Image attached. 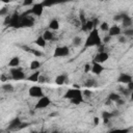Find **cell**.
I'll list each match as a JSON object with an SVG mask.
<instances>
[{
    "label": "cell",
    "mask_w": 133,
    "mask_h": 133,
    "mask_svg": "<svg viewBox=\"0 0 133 133\" xmlns=\"http://www.w3.org/2000/svg\"><path fill=\"white\" fill-rule=\"evenodd\" d=\"M9 74H10V77L11 79L16 80V81H21V80H24L26 79V75L25 73L23 72V70L19 66L17 68H10L9 69Z\"/></svg>",
    "instance_id": "7a4b0ae2"
},
{
    "label": "cell",
    "mask_w": 133,
    "mask_h": 133,
    "mask_svg": "<svg viewBox=\"0 0 133 133\" xmlns=\"http://www.w3.org/2000/svg\"><path fill=\"white\" fill-rule=\"evenodd\" d=\"M100 124V117L99 116H95L94 117V125L95 126H98Z\"/></svg>",
    "instance_id": "ee69618b"
},
{
    "label": "cell",
    "mask_w": 133,
    "mask_h": 133,
    "mask_svg": "<svg viewBox=\"0 0 133 133\" xmlns=\"http://www.w3.org/2000/svg\"><path fill=\"white\" fill-rule=\"evenodd\" d=\"M66 1H70V0H44L42 3L45 5V7H49V6H52L55 4H60V3H63Z\"/></svg>",
    "instance_id": "d6986e66"
},
{
    "label": "cell",
    "mask_w": 133,
    "mask_h": 133,
    "mask_svg": "<svg viewBox=\"0 0 133 133\" xmlns=\"http://www.w3.org/2000/svg\"><path fill=\"white\" fill-rule=\"evenodd\" d=\"M102 44H103L102 37L100 36L99 29L96 27L91 31L88 32V34L84 41L83 47H84V49H87V48H91V47H99Z\"/></svg>",
    "instance_id": "6da1fadb"
},
{
    "label": "cell",
    "mask_w": 133,
    "mask_h": 133,
    "mask_svg": "<svg viewBox=\"0 0 133 133\" xmlns=\"http://www.w3.org/2000/svg\"><path fill=\"white\" fill-rule=\"evenodd\" d=\"M124 35L127 37H133V27L125 28L124 29Z\"/></svg>",
    "instance_id": "4dcf8cb0"
},
{
    "label": "cell",
    "mask_w": 133,
    "mask_h": 133,
    "mask_svg": "<svg viewBox=\"0 0 133 133\" xmlns=\"http://www.w3.org/2000/svg\"><path fill=\"white\" fill-rule=\"evenodd\" d=\"M111 102H116L118 99H121V95L118 92H115V91H111L109 95H108V98Z\"/></svg>",
    "instance_id": "83f0119b"
},
{
    "label": "cell",
    "mask_w": 133,
    "mask_h": 133,
    "mask_svg": "<svg viewBox=\"0 0 133 133\" xmlns=\"http://www.w3.org/2000/svg\"><path fill=\"white\" fill-rule=\"evenodd\" d=\"M105 1H109V0H105Z\"/></svg>",
    "instance_id": "f5cc1de1"
},
{
    "label": "cell",
    "mask_w": 133,
    "mask_h": 133,
    "mask_svg": "<svg viewBox=\"0 0 133 133\" xmlns=\"http://www.w3.org/2000/svg\"><path fill=\"white\" fill-rule=\"evenodd\" d=\"M121 33H122L121 27L118 25H112V26H110L107 34H109L111 37H115V36H118Z\"/></svg>",
    "instance_id": "4fadbf2b"
},
{
    "label": "cell",
    "mask_w": 133,
    "mask_h": 133,
    "mask_svg": "<svg viewBox=\"0 0 133 133\" xmlns=\"http://www.w3.org/2000/svg\"><path fill=\"white\" fill-rule=\"evenodd\" d=\"M72 44H73V46L74 47H79V46H81L82 44H83V39H82V37L81 36H75V37H73V39H72Z\"/></svg>",
    "instance_id": "f1b7e54d"
},
{
    "label": "cell",
    "mask_w": 133,
    "mask_h": 133,
    "mask_svg": "<svg viewBox=\"0 0 133 133\" xmlns=\"http://www.w3.org/2000/svg\"><path fill=\"white\" fill-rule=\"evenodd\" d=\"M82 90H80L79 89V87H73V88H69L66 91H65V94L63 95V97L65 98V99H69V100H71L72 98H74L75 96H77L78 94H80Z\"/></svg>",
    "instance_id": "8fae6325"
},
{
    "label": "cell",
    "mask_w": 133,
    "mask_h": 133,
    "mask_svg": "<svg viewBox=\"0 0 133 133\" xmlns=\"http://www.w3.org/2000/svg\"><path fill=\"white\" fill-rule=\"evenodd\" d=\"M0 1H1L2 3H4V4H6V3H9V2L11 1V0H0Z\"/></svg>",
    "instance_id": "c3c4849f"
},
{
    "label": "cell",
    "mask_w": 133,
    "mask_h": 133,
    "mask_svg": "<svg viewBox=\"0 0 133 133\" xmlns=\"http://www.w3.org/2000/svg\"><path fill=\"white\" fill-rule=\"evenodd\" d=\"M7 11H8V9L5 7V6H3L1 9H0V16H6V14H7Z\"/></svg>",
    "instance_id": "f35d334b"
},
{
    "label": "cell",
    "mask_w": 133,
    "mask_h": 133,
    "mask_svg": "<svg viewBox=\"0 0 133 133\" xmlns=\"http://www.w3.org/2000/svg\"><path fill=\"white\" fill-rule=\"evenodd\" d=\"M108 58H109V53L108 52H106V51L97 52V54L94 56L92 61H96V62H99V63H104L108 60Z\"/></svg>",
    "instance_id": "52a82bcc"
},
{
    "label": "cell",
    "mask_w": 133,
    "mask_h": 133,
    "mask_svg": "<svg viewBox=\"0 0 133 133\" xmlns=\"http://www.w3.org/2000/svg\"><path fill=\"white\" fill-rule=\"evenodd\" d=\"M133 80L132 75L128 74V73H121L117 77V82L122 83V84H128L130 81Z\"/></svg>",
    "instance_id": "9c48e42d"
},
{
    "label": "cell",
    "mask_w": 133,
    "mask_h": 133,
    "mask_svg": "<svg viewBox=\"0 0 133 133\" xmlns=\"http://www.w3.org/2000/svg\"><path fill=\"white\" fill-rule=\"evenodd\" d=\"M97 27V20H91V21H86L83 25H82V29L84 31H91L94 28Z\"/></svg>",
    "instance_id": "5bb4252c"
},
{
    "label": "cell",
    "mask_w": 133,
    "mask_h": 133,
    "mask_svg": "<svg viewBox=\"0 0 133 133\" xmlns=\"http://www.w3.org/2000/svg\"><path fill=\"white\" fill-rule=\"evenodd\" d=\"M105 71V68L103 66V63H99L96 61H92L91 63V70L90 72L95 75H101L103 72Z\"/></svg>",
    "instance_id": "ba28073f"
},
{
    "label": "cell",
    "mask_w": 133,
    "mask_h": 133,
    "mask_svg": "<svg viewBox=\"0 0 133 133\" xmlns=\"http://www.w3.org/2000/svg\"><path fill=\"white\" fill-rule=\"evenodd\" d=\"M48 27H49V29H50V30H53V31L58 30V29H59V27H60L59 21H58L57 19H52V20L49 22Z\"/></svg>",
    "instance_id": "ffe728a7"
},
{
    "label": "cell",
    "mask_w": 133,
    "mask_h": 133,
    "mask_svg": "<svg viewBox=\"0 0 133 133\" xmlns=\"http://www.w3.org/2000/svg\"><path fill=\"white\" fill-rule=\"evenodd\" d=\"M22 5L23 6H31V5H33V0H23Z\"/></svg>",
    "instance_id": "d590c367"
},
{
    "label": "cell",
    "mask_w": 133,
    "mask_h": 133,
    "mask_svg": "<svg viewBox=\"0 0 133 133\" xmlns=\"http://www.w3.org/2000/svg\"><path fill=\"white\" fill-rule=\"evenodd\" d=\"M127 88L131 91V90H133V80L132 81H130L128 84H127Z\"/></svg>",
    "instance_id": "f6af8a7d"
},
{
    "label": "cell",
    "mask_w": 133,
    "mask_h": 133,
    "mask_svg": "<svg viewBox=\"0 0 133 133\" xmlns=\"http://www.w3.org/2000/svg\"><path fill=\"white\" fill-rule=\"evenodd\" d=\"M82 95H83V97H85V98H90V97L92 96V91H91L90 89L86 88V89H83V90H82Z\"/></svg>",
    "instance_id": "d6a6232c"
},
{
    "label": "cell",
    "mask_w": 133,
    "mask_h": 133,
    "mask_svg": "<svg viewBox=\"0 0 133 133\" xmlns=\"http://www.w3.org/2000/svg\"><path fill=\"white\" fill-rule=\"evenodd\" d=\"M50 104H51V99L48 96H43V97L38 98L37 102L34 105V108L35 109H45L48 106H50Z\"/></svg>",
    "instance_id": "277c9868"
},
{
    "label": "cell",
    "mask_w": 133,
    "mask_h": 133,
    "mask_svg": "<svg viewBox=\"0 0 133 133\" xmlns=\"http://www.w3.org/2000/svg\"><path fill=\"white\" fill-rule=\"evenodd\" d=\"M83 95H82V91L80 92V94H78L77 96H75L74 98H72L71 100H70V102H71V104H73V105H79V104H81L82 102H83Z\"/></svg>",
    "instance_id": "44dd1931"
},
{
    "label": "cell",
    "mask_w": 133,
    "mask_h": 133,
    "mask_svg": "<svg viewBox=\"0 0 133 133\" xmlns=\"http://www.w3.org/2000/svg\"><path fill=\"white\" fill-rule=\"evenodd\" d=\"M34 23V20L30 17V16H26V17H23L22 18V21H21V26L22 27H31Z\"/></svg>",
    "instance_id": "2e32d148"
},
{
    "label": "cell",
    "mask_w": 133,
    "mask_h": 133,
    "mask_svg": "<svg viewBox=\"0 0 133 133\" xmlns=\"http://www.w3.org/2000/svg\"><path fill=\"white\" fill-rule=\"evenodd\" d=\"M70 55V48L66 46H57L54 49L53 52V57L58 58V57H66Z\"/></svg>",
    "instance_id": "3957f363"
},
{
    "label": "cell",
    "mask_w": 133,
    "mask_h": 133,
    "mask_svg": "<svg viewBox=\"0 0 133 133\" xmlns=\"http://www.w3.org/2000/svg\"><path fill=\"white\" fill-rule=\"evenodd\" d=\"M11 1H12V0H11Z\"/></svg>",
    "instance_id": "db71d44e"
},
{
    "label": "cell",
    "mask_w": 133,
    "mask_h": 133,
    "mask_svg": "<svg viewBox=\"0 0 133 133\" xmlns=\"http://www.w3.org/2000/svg\"><path fill=\"white\" fill-rule=\"evenodd\" d=\"M34 56H36V57H42V56H44V53L42 52V51H39V50H36V49H31V51H30Z\"/></svg>",
    "instance_id": "1f68e13d"
},
{
    "label": "cell",
    "mask_w": 133,
    "mask_h": 133,
    "mask_svg": "<svg viewBox=\"0 0 133 133\" xmlns=\"http://www.w3.org/2000/svg\"><path fill=\"white\" fill-rule=\"evenodd\" d=\"M34 44H35L37 47L44 49V48H46V46H47V41L43 37V35H39V36L36 37V39L34 41Z\"/></svg>",
    "instance_id": "603a6c76"
},
{
    "label": "cell",
    "mask_w": 133,
    "mask_h": 133,
    "mask_svg": "<svg viewBox=\"0 0 133 133\" xmlns=\"http://www.w3.org/2000/svg\"><path fill=\"white\" fill-rule=\"evenodd\" d=\"M99 1H105V0H99Z\"/></svg>",
    "instance_id": "816d5d0a"
},
{
    "label": "cell",
    "mask_w": 133,
    "mask_h": 133,
    "mask_svg": "<svg viewBox=\"0 0 133 133\" xmlns=\"http://www.w3.org/2000/svg\"><path fill=\"white\" fill-rule=\"evenodd\" d=\"M123 20V15H115L113 17V21H116V22H122Z\"/></svg>",
    "instance_id": "ab89813d"
},
{
    "label": "cell",
    "mask_w": 133,
    "mask_h": 133,
    "mask_svg": "<svg viewBox=\"0 0 133 133\" xmlns=\"http://www.w3.org/2000/svg\"><path fill=\"white\" fill-rule=\"evenodd\" d=\"M39 68H41V62H39L37 59L32 60V61L30 62V64H29V69H30L31 71H37Z\"/></svg>",
    "instance_id": "4316f807"
},
{
    "label": "cell",
    "mask_w": 133,
    "mask_h": 133,
    "mask_svg": "<svg viewBox=\"0 0 133 133\" xmlns=\"http://www.w3.org/2000/svg\"><path fill=\"white\" fill-rule=\"evenodd\" d=\"M39 75H41V72L37 70V71H33L32 74H30L26 80L27 81H30V82H38V78H39Z\"/></svg>",
    "instance_id": "ac0fdd59"
},
{
    "label": "cell",
    "mask_w": 133,
    "mask_h": 133,
    "mask_svg": "<svg viewBox=\"0 0 133 133\" xmlns=\"http://www.w3.org/2000/svg\"><path fill=\"white\" fill-rule=\"evenodd\" d=\"M115 103H116V105H117V106H122V105H124V104H125V100H123V99L121 98V99H118Z\"/></svg>",
    "instance_id": "7bdbcfd3"
},
{
    "label": "cell",
    "mask_w": 133,
    "mask_h": 133,
    "mask_svg": "<svg viewBox=\"0 0 133 133\" xmlns=\"http://www.w3.org/2000/svg\"><path fill=\"white\" fill-rule=\"evenodd\" d=\"M117 42L119 44H126L127 43V36H125L124 34H119L117 36Z\"/></svg>",
    "instance_id": "836d02e7"
},
{
    "label": "cell",
    "mask_w": 133,
    "mask_h": 133,
    "mask_svg": "<svg viewBox=\"0 0 133 133\" xmlns=\"http://www.w3.org/2000/svg\"><path fill=\"white\" fill-rule=\"evenodd\" d=\"M43 37H44L47 42L53 41V39H54V33H53V30H50V29L45 30L44 33H43Z\"/></svg>",
    "instance_id": "cb8c5ba5"
},
{
    "label": "cell",
    "mask_w": 133,
    "mask_h": 133,
    "mask_svg": "<svg viewBox=\"0 0 133 133\" xmlns=\"http://www.w3.org/2000/svg\"><path fill=\"white\" fill-rule=\"evenodd\" d=\"M95 85H96V81L94 79H88L84 83V86H86V87H91V86H95Z\"/></svg>",
    "instance_id": "e575fe53"
},
{
    "label": "cell",
    "mask_w": 133,
    "mask_h": 133,
    "mask_svg": "<svg viewBox=\"0 0 133 133\" xmlns=\"http://www.w3.org/2000/svg\"><path fill=\"white\" fill-rule=\"evenodd\" d=\"M132 24H133L132 18L128 15H123V20H122L123 27L124 28H129V27H132Z\"/></svg>",
    "instance_id": "e0dca14e"
},
{
    "label": "cell",
    "mask_w": 133,
    "mask_h": 133,
    "mask_svg": "<svg viewBox=\"0 0 133 133\" xmlns=\"http://www.w3.org/2000/svg\"><path fill=\"white\" fill-rule=\"evenodd\" d=\"M66 79H68V74H65V73H63V74H60V75H57L56 77H55V80H54V83L56 84V85H63L64 83H65V81H66Z\"/></svg>",
    "instance_id": "9a60e30c"
},
{
    "label": "cell",
    "mask_w": 133,
    "mask_h": 133,
    "mask_svg": "<svg viewBox=\"0 0 133 133\" xmlns=\"http://www.w3.org/2000/svg\"><path fill=\"white\" fill-rule=\"evenodd\" d=\"M99 25H100L99 28H100L101 31H103V32H108V30H109V28H110V25H109L107 22H102V23L99 24Z\"/></svg>",
    "instance_id": "f546056e"
},
{
    "label": "cell",
    "mask_w": 133,
    "mask_h": 133,
    "mask_svg": "<svg viewBox=\"0 0 133 133\" xmlns=\"http://www.w3.org/2000/svg\"><path fill=\"white\" fill-rule=\"evenodd\" d=\"M1 82H6V77H5V75H1Z\"/></svg>",
    "instance_id": "7dc6e473"
},
{
    "label": "cell",
    "mask_w": 133,
    "mask_h": 133,
    "mask_svg": "<svg viewBox=\"0 0 133 133\" xmlns=\"http://www.w3.org/2000/svg\"><path fill=\"white\" fill-rule=\"evenodd\" d=\"M79 20H80V22L82 23V25H83V24L86 22V20H85V16H84V12H83L82 10L80 11V15H79Z\"/></svg>",
    "instance_id": "8d00e7d4"
},
{
    "label": "cell",
    "mask_w": 133,
    "mask_h": 133,
    "mask_svg": "<svg viewBox=\"0 0 133 133\" xmlns=\"http://www.w3.org/2000/svg\"><path fill=\"white\" fill-rule=\"evenodd\" d=\"M21 21H22V18L18 15V14H14L11 17H10V22H9V25L10 27H22L21 26Z\"/></svg>",
    "instance_id": "30bf717a"
},
{
    "label": "cell",
    "mask_w": 133,
    "mask_h": 133,
    "mask_svg": "<svg viewBox=\"0 0 133 133\" xmlns=\"http://www.w3.org/2000/svg\"><path fill=\"white\" fill-rule=\"evenodd\" d=\"M21 124H22L21 118L19 116H16V117H14L9 122V124H8V130H17V129H19Z\"/></svg>",
    "instance_id": "7c38bea8"
},
{
    "label": "cell",
    "mask_w": 133,
    "mask_h": 133,
    "mask_svg": "<svg viewBox=\"0 0 133 133\" xmlns=\"http://www.w3.org/2000/svg\"><path fill=\"white\" fill-rule=\"evenodd\" d=\"M27 126H28V123H23V122H22V124L20 125V128H19V129H23L24 127H27Z\"/></svg>",
    "instance_id": "bcb514c9"
},
{
    "label": "cell",
    "mask_w": 133,
    "mask_h": 133,
    "mask_svg": "<svg viewBox=\"0 0 133 133\" xmlns=\"http://www.w3.org/2000/svg\"><path fill=\"white\" fill-rule=\"evenodd\" d=\"M28 95L31 97V98H41L43 96H45L44 91H43V88L38 85H32L29 87L28 89Z\"/></svg>",
    "instance_id": "5b68a950"
},
{
    "label": "cell",
    "mask_w": 133,
    "mask_h": 133,
    "mask_svg": "<svg viewBox=\"0 0 133 133\" xmlns=\"http://www.w3.org/2000/svg\"><path fill=\"white\" fill-rule=\"evenodd\" d=\"M114 115L113 112H110V111H103L102 112V118H103V123L104 124H108L109 123V119Z\"/></svg>",
    "instance_id": "484cf974"
},
{
    "label": "cell",
    "mask_w": 133,
    "mask_h": 133,
    "mask_svg": "<svg viewBox=\"0 0 133 133\" xmlns=\"http://www.w3.org/2000/svg\"><path fill=\"white\" fill-rule=\"evenodd\" d=\"M20 62H21V59L19 56H14L9 59L8 61V66L9 68H17L20 65Z\"/></svg>",
    "instance_id": "7402d4cb"
},
{
    "label": "cell",
    "mask_w": 133,
    "mask_h": 133,
    "mask_svg": "<svg viewBox=\"0 0 133 133\" xmlns=\"http://www.w3.org/2000/svg\"><path fill=\"white\" fill-rule=\"evenodd\" d=\"M111 38H112V37H111L109 34H107V35H105V37L102 38V42H103L104 44H108V43H110Z\"/></svg>",
    "instance_id": "74e56055"
},
{
    "label": "cell",
    "mask_w": 133,
    "mask_h": 133,
    "mask_svg": "<svg viewBox=\"0 0 133 133\" xmlns=\"http://www.w3.org/2000/svg\"><path fill=\"white\" fill-rule=\"evenodd\" d=\"M90 70H91V64L86 63V64L84 65V72L87 73V72H90Z\"/></svg>",
    "instance_id": "60d3db41"
},
{
    "label": "cell",
    "mask_w": 133,
    "mask_h": 133,
    "mask_svg": "<svg viewBox=\"0 0 133 133\" xmlns=\"http://www.w3.org/2000/svg\"><path fill=\"white\" fill-rule=\"evenodd\" d=\"M130 99H131V101H133V90H131V94H130Z\"/></svg>",
    "instance_id": "f907efd6"
},
{
    "label": "cell",
    "mask_w": 133,
    "mask_h": 133,
    "mask_svg": "<svg viewBox=\"0 0 133 133\" xmlns=\"http://www.w3.org/2000/svg\"><path fill=\"white\" fill-rule=\"evenodd\" d=\"M54 115H58V113L57 112H54V113H50L49 114V116H51V117H54Z\"/></svg>",
    "instance_id": "681fc988"
},
{
    "label": "cell",
    "mask_w": 133,
    "mask_h": 133,
    "mask_svg": "<svg viewBox=\"0 0 133 133\" xmlns=\"http://www.w3.org/2000/svg\"><path fill=\"white\" fill-rule=\"evenodd\" d=\"M38 82L39 83H44V82H46V76L45 75H39V78H38Z\"/></svg>",
    "instance_id": "b9f144b4"
},
{
    "label": "cell",
    "mask_w": 133,
    "mask_h": 133,
    "mask_svg": "<svg viewBox=\"0 0 133 133\" xmlns=\"http://www.w3.org/2000/svg\"><path fill=\"white\" fill-rule=\"evenodd\" d=\"M1 88L5 92H14V90H15L14 85L11 83H8V82H3V84L1 85Z\"/></svg>",
    "instance_id": "d4e9b609"
},
{
    "label": "cell",
    "mask_w": 133,
    "mask_h": 133,
    "mask_svg": "<svg viewBox=\"0 0 133 133\" xmlns=\"http://www.w3.org/2000/svg\"><path fill=\"white\" fill-rule=\"evenodd\" d=\"M44 8H45V5L43 3H35V4H33L32 8L29 9L28 12L32 14V15H34L36 17H41L43 15V12H44Z\"/></svg>",
    "instance_id": "8992f818"
}]
</instances>
